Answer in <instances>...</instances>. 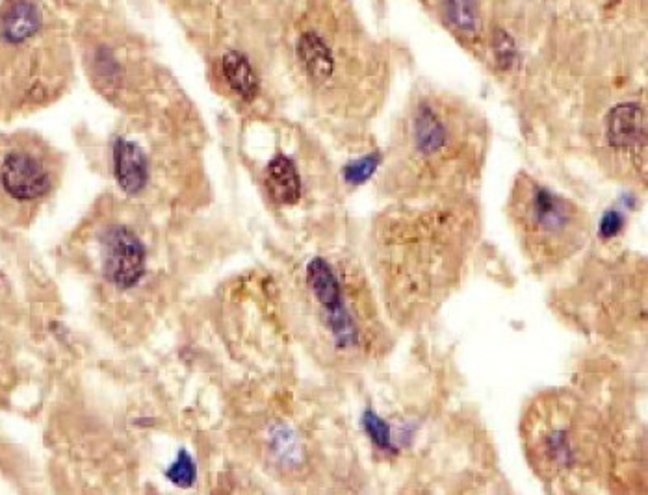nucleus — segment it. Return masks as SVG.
Segmentation results:
<instances>
[{
  "label": "nucleus",
  "instance_id": "ddd939ff",
  "mask_svg": "<svg viewBox=\"0 0 648 495\" xmlns=\"http://www.w3.org/2000/svg\"><path fill=\"white\" fill-rule=\"evenodd\" d=\"M494 52H496V60L502 67H509L513 58H515V45L511 38L504 34V32H496L494 38Z\"/></svg>",
  "mask_w": 648,
  "mask_h": 495
},
{
  "label": "nucleus",
  "instance_id": "7ed1b4c3",
  "mask_svg": "<svg viewBox=\"0 0 648 495\" xmlns=\"http://www.w3.org/2000/svg\"><path fill=\"white\" fill-rule=\"evenodd\" d=\"M509 217L520 243L537 267H554L580 251L589 236V217L576 203L520 175L511 190Z\"/></svg>",
  "mask_w": 648,
  "mask_h": 495
},
{
  "label": "nucleus",
  "instance_id": "423d86ee",
  "mask_svg": "<svg viewBox=\"0 0 648 495\" xmlns=\"http://www.w3.org/2000/svg\"><path fill=\"white\" fill-rule=\"evenodd\" d=\"M104 277L121 290L134 288L145 273L142 240L127 227H112L104 234Z\"/></svg>",
  "mask_w": 648,
  "mask_h": 495
},
{
  "label": "nucleus",
  "instance_id": "1a4fd4ad",
  "mask_svg": "<svg viewBox=\"0 0 648 495\" xmlns=\"http://www.w3.org/2000/svg\"><path fill=\"white\" fill-rule=\"evenodd\" d=\"M266 188L273 201L279 204H296L301 197V180L298 169L285 154H277L266 169Z\"/></svg>",
  "mask_w": 648,
  "mask_h": 495
},
{
  "label": "nucleus",
  "instance_id": "0eeeda50",
  "mask_svg": "<svg viewBox=\"0 0 648 495\" xmlns=\"http://www.w3.org/2000/svg\"><path fill=\"white\" fill-rule=\"evenodd\" d=\"M606 136L615 153H645L647 115L636 102L617 104L606 121Z\"/></svg>",
  "mask_w": 648,
  "mask_h": 495
},
{
  "label": "nucleus",
  "instance_id": "39448f33",
  "mask_svg": "<svg viewBox=\"0 0 648 495\" xmlns=\"http://www.w3.org/2000/svg\"><path fill=\"white\" fill-rule=\"evenodd\" d=\"M307 284L316 301L324 308L327 325L338 347L348 349L359 343L357 325L346 310L344 293L333 267L324 258H314L307 267Z\"/></svg>",
  "mask_w": 648,
  "mask_h": 495
},
{
  "label": "nucleus",
  "instance_id": "f257e3e1",
  "mask_svg": "<svg viewBox=\"0 0 648 495\" xmlns=\"http://www.w3.org/2000/svg\"><path fill=\"white\" fill-rule=\"evenodd\" d=\"M474 223L468 212L448 201L398 208L383 223V290L387 301L415 318H422L452 286L472 245Z\"/></svg>",
  "mask_w": 648,
  "mask_h": 495
},
{
  "label": "nucleus",
  "instance_id": "6e6552de",
  "mask_svg": "<svg viewBox=\"0 0 648 495\" xmlns=\"http://www.w3.org/2000/svg\"><path fill=\"white\" fill-rule=\"evenodd\" d=\"M114 167L121 190L136 195L145 188L149 177L147 158L138 143L117 138L114 143Z\"/></svg>",
  "mask_w": 648,
  "mask_h": 495
},
{
  "label": "nucleus",
  "instance_id": "f03ea898",
  "mask_svg": "<svg viewBox=\"0 0 648 495\" xmlns=\"http://www.w3.org/2000/svg\"><path fill=\"white\" fill-rule=\"evenodd\" d=\"M480 147L459 134L433 104L422 102L409 119L400 151L387 169L394 191L409 199H424L457 190L478 167Z\"/></svg>",
  "mask_w": 648,
  "mask_h": 495
},
{
  "label": "nucleus",
  "instance_id": "9b49d317",
  "mask_svg": "<svg viewBox=\"0 0 648 495\" xmlns=\"http://www.w3.org/2000/svg\"><path fill=\"white\" fill-rule=\"evenodd\" d=\"M62 10L73 13L77 19L119 12L121 0H54Z\"/></svg>",
  "mask_w": 648,
  "mask_h": 495
},
{
  "label": "nucleus",
  "instance_id": "9d476101",
  "mask_svg": "<svg viewBox=\"0 0 648 495\" xmlns=\"http://www.w3.org/2000/svg\"><path fill=\"white\" fill-rule=\"evenodd\" d=\"M444 4H446V13H448L450 21L459 30H465L468 34L476 32V28L480 26L476 0H444Z\"/></svg>",
  "mask_w": 648,
  "mask_h": 495
},
{
  "label": "nucleus",
  "instance_id": "20e7f679",
  "mask_svg": "<svg viewBox=\"0 0 648 495\" xmlns=\"http://www.w3.org/2000/svg\"><path fill=\"white\" fill-rule=\"evenodd\" d=\"M58 165L51 149L36 138L0 141V203L13 210L32 208L51 195Z\"/></svg>",
  "mask_w": 648,
  "mask_h": 495
},
{
  "label": "nucleus",
  "instance_id": "f8f14e48",
  "mask_svg": "<svg viewBox=\"0 0 648 495\" xmlns=\"http://www.w3.org/2000/svg\"><path fill=\"white\" fill-rule=\"evenodd\" d=\"M166 477L173 484L177 486H182V488H188L195 483V477H197V470H195L194 460L192 457L182 449L179 453L177 460L169 466L168 471H166Z\"/></svg>",
  "mask_w": 648,
  "mask_h": 495
}]
</instances>
